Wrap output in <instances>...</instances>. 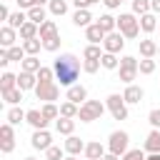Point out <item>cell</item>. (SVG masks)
<instances>
[{
    "label": "cell",
    "mask_w": 160,
    "mask_h": 160,
    "mask_svg": "<svg viewBox=\"0 0 160 160\" xmlns=\"http://www.w3.org/2000/svg\"><path fill=\"white\" fill-rule=\"evenodd\" d=\"M52 70H55V80H60V85L70 88V85H75V80L80 78L82 62H80L72 52H62L60 58L52 60Z\"/></svg>",
    "instance_id": "6da1fadb"
},
{
    "label": "cell",
    "mask_w": 160,
    "mask_h": 160,
    "mask_svg": "<svg viewBox=\"0 0 160 160\" xmlns=\"http://www.w3.org/2000/svg\"><path fill=\"white\" fill-rule=\"evenodd\" d=\"M118 30L122 32L125 40L138 38V35H140V18L132 15V12H120V18H118Z\"/></svg>",
    "instance_id": "7a4b0ae2"
},
{
    "label": "cell",
    "mask_w": 160,
    "mask_h": 160,
    "mask_svg": "<svg viewBox=\"0 0 160 160\" xmlns=\"http://www.w3.org/2000/svg\"><path fill=\"white\" fill-rule=\"evenodd\" d=\"M105 110H108V105H105V102H100V100H88V102H82V105H80L78 120H80V122H92V120H100Z\"/></svg>",
    "instance_id": "3957f363"
},
{
    "label": "cell",
    "mask_w": 160,
    "mask_h": 160,
    "mask_svg": "<svg viewBox=\"0 0 160 160\" xmlns=\"http://www.w3.org/2000/svg\"><path fill=\"white\" fill-rule=\"evenodd\" d=\"M128 145H130V135H128L125 130H115V132H110V138H108V152L122 158V155L130 150Z\"/></svg>",
    "instance_id": "277c9868"
},
{
    "label": "cell",
    "mask_w": 160,
    "mask_h": 160,
    "mask_svg": "<svg viewBox=\"0 0 160 160\" xmlns=\"http://www.w3.org/2000/svg\"><path fill=\"white\" fill-rule=\"evenodd\" d=\"M105 105H108V110H110V115H112L115 120H128V102H125L122 95L110 92V95L105 98Z\"/></svg>",
    "instance_id": "5b68a950"
},
{
    "label": "cell",
    "mask_w": 160,
    "mask_h": 160,
    "mask_svg": "<svg viewBox=\"0 0 160 160\" xmlns=\"http://www.w3.org/2000/svg\"><path fill=\"white\" fill-rule=\"evenodd\" d=\"M35 98L42 100V102H55V100L60 98V88H58L55 82H38V88H35Z\"/></svg>",
    "instance_id": "8992f818"
},
{
    "label": "cell",
    "mask_w": 160,
    "mask_h": 160,
    "mask_svg": "<svg viewBox=\"0 0 160 160\" xmlns=\"http://www.w3.org/2000/svg\"><path fill=\"white\" fill-rule=\"evenodd\" d=\"M122 48H125V38H122V32H120V30H115V32H108V35H105V40H102V50H105V52L118 55Z\"/></svg>",
    "instance_id": "52a82bcc"
},
{
    "label": "cell",
    "mask_w": 160,
    "mask_h": 160,
    "mask_svg": "<svg viewBox=\"0 0 160 160\" xmlns=\"http://www.w3.org/2000/svg\"><path fill=\"white\" fill-rule=\"evenodd\" d=\"M65 100H70V102H75V105L88 102V88H85V85H80V82L70 85V88H68V92H65Z\"/></svg>",
    "instance_id": "ba28073f"
},
{
    "label": "cell",
    "mask_w": 160,
    "mask_h": 160,
    "mask_svg": "<svg viewBox=\"0 0 160 160\" xmlns=\"http://www.w3.org/2000/svg\"><path fill=\"white\" fill-rule=\"evenodd\" d=\"M30 145L35 148V150H48V148H52V135L48 132V130H35L32 132V138H30Z\"/></svg>",
    "instance_id": "9c48e42d"
},
{
    "label": "cell",
    "mask_w": 160,
    "mask_h": 160,
    "mask_svg": "<svg viewBox=\"0 0 160 160\" xmlns=\"http://www.w3.org/2000/svg\"><path fill=\"white\" fill-rule=\"evenodd\" d=\"M122 98H125V102H128V105H140V102H142V98H145V90H142L140 85H135V82H132V85H128V88H125Z\"/></svg>",
    "instance_id": "30bf717a"
},
{
    "label": "cell",
    "mask_w": 160,
    "mask_h": 160,
    "mask_svg": "<svg viewBox=\"0 0 160 160\" xmlns=\"http://www.w3.org/2000/svg\"><path fill=\"white\" fill-rule=\"evenodd\" d=\"M28 125H32V130H48V118L42 115V110H28V118H25Z\"/></svg>",
    "instance_id": "8fae6325"
},
{
    "label": "cell",
    "mask_w": 160,
    "mask_h": 160,
    "mask_svg": "<svg viewBox=\"0 0 160 160\" xmlns=\"http://www.w3.org/2000/svg\"><path fill=\"white\" fill-rule=\"evenodd\" d=\"M108 150H105V145L100 142V140H92V142H88L85 145V160H102V155H105Z\"/></svg>",
    "instance_id": "7c38bea8"
},
{
    "label": "cell",
    "mask_w": 160,
    "mask_h": 160,
    "mask_svg": "<svg viewBox=\"0 0 160 160\" xmlns=\"http://www.w3.org/2000/svg\"><path fill=\"white\" fill-rule=\"evenodd\" d=\"M18 88H20L22 92H25V90H35V88H38V75L20 70V72H18Z\"/></svg>",
    "instance_id": "4fadbf2b"
},
{
    "label": "cell",
    "mask_w": 160,
    "mask_h": 160,
    "mask_svg": "<svg viewBox=\"0 0 160 160\" xmlns=\"http://www.w3.org/2000/svg\"><path fill=\"white\" fill-rule=\"evenodd\" d=\"M85 145H88V142H82L78 135H68V140H65V145H62V148H65V152H68V155H75V158H78L80 152H85Z\"/></svg>",
    "instance_id": "5bb4252c"
},
{
    "label": "cell",
    "mask_w": 160,
    "mask_h": 160,
    "mask_svg": "<svg viewBox=\"0 0 160 160\" xmlns=\"http://www.w3.org/2000/svg\"><path fill=\"white\" fill-rule=\"evenodd\" d=\"M85 38L90 40V45H102V40H105V30H102L98 22H92V25L85 28Z\"/></svg>",
    "instance_id": "9a60e30c"
},
{
    "label": "cell",
    "mask_w": 160,
    "mask_h": 160,
    "mask_svg": "<svg viewBox=\"0 0 160 160\" xmlns=\"http://www.w3.org/2000/svg\"><path fill=\"white\" fill-rule=\"evenodd\" d=\"M18 38H20V35H18V30H15V28H10V25H2V28H0V45H2L5 50H8V48H12Z\"/></svg>",
    "instance_id": "2e32d148"
},
{
    "label": "cell",
    "mask_w": 160,
    "mask_h": 160,
    "mask_svg": "<svg viewBox=\"0 0 160 160\" xmlns=\"http://www.w3.org/2000/svg\"><path fill=\"white\" fill-rule=\"evenodd\" d=\"M142 150H145L148 155H150V152H160V130H150V132H148Z\"/></svg>",
    "instance_id": "e0dca14e"
},
{
    "label": "cell",
    "mask_w": 160,
    "mask_h": 160,
    "mask_svg": "<svg viewBox=\"0 0 160 160\" xmlns=\"http://www.w3.org/2000/svg\"><path fill=\"white\" fill-rule=\"evenodd\" d=\"M95 22H98V25H100V28L105 30V35H108V32H115V30H118V18H112L110 12H102V15H100V18L95 20Z\"/></svg>",
    "instance_id": "ac0fdd59"
},
{
    "label": "cell",
    "mask_w": 160,
    "mask_h": 160,
    "mask_svg": "<svg viewBox=\"0 0 160 160\" xmlns=\"http://www.w3.org/2000/svg\"><path fill=\"white\" fill-rule=\"evenodd\" d=\"M72 25H75V28H88V25H92L90 10H75V12H72Z\"/></svg>",
    "instance_id": "d6986e66"
},
{
    "label": "cell",
    "mask_w": 160,
    "mask_h": 160,
    "mask_svg": "<svg viewBox=\"0 0 160 160\" xmlns=\"http://www.w3.org/2000/svg\"><path fill=\"white\" fill-rule=\"evenodd\" d=\"M18 35L22 38V40H32V38H40V25H35V22H25L20 30H18Z\"/></svg>",
    "instance_id": "ffe728a7"
},
{
    "label": "cell",
    "mask_w": 160,
    "mask_h": 160,
    "mask_svg": "<svg viewBox=\"0 0 160 160\" xmlns=\"http://www.w3.org/2000/svg\"><path fill=\"white\" fill-rule=\"evenodd\" d=\"M138 48H140V55H142V58H155V55H158V42H155V40H150V38L140 40V42H138Z\"/></svg>",
    "instance_id": "44dd1931"
},
{
    "label": "cell",
    "mask_w": 160,
    "mask_h": 160,
    "mask_svg": "<svg viewBox=\"0 0 160 160\" xmlns=\"http://www.w3.org/2000/svg\"><path fill=\"white\" fill-rule=\"evenodd\" d=\"M25 118H28V110H22L20 105H12V108L8 110V122H10V125H20V122H25Z\"/></svg>",
    "instance_id": "7402d4cb"
},
{
    "label": "cell",
    "mask_w": 160,
    "mask_h": 160,
    "mask_svg": "<svg viewBox=\"0 0 160 160\" xmlns=\"http://www.w3.org/2000/svg\"><path fill=\"white\" fill-rule=\"evenodd\" d=\"M55 130H58L60 135H72V130H75V118H58V120H55Z\"/></svg>",
    "instance_id": "603a6c76"
},
{
    "label": "cell",
    "mask_w": 160,
    "mask_h": 160,
    "mask_svg": "<svg viewBox=\"0 0 160 160\" xmlns=\"http://www.w3.org/2000/svg\"><path fill=\"white\" fill-rule=\"evenodd\" d=\"M28 20H30V22H35V25H42V22L48 20V12H45V8H42V5H35V8H30V10H28Z\"/></svg>",
    "instance_id": "cb8c5ba5"
},
{
    "label": "cell",
    "mask_w": 160,
    "mask_h": 160,
    "mask_svg": "<svg viewBox=\"0 0 160 160\" xmlns=\"http://www.w3.org/2000/svg\"><path fill=\"white\" fill-rule=\"evenodd\" d=\"M140 30H142V32L158 30V15H155V12H145V15L140 18Z\"/></svg>",
    "instance_id": "d4e9b609"
},
{
    "label": "cell",
    "mask_w": 160,
    "mask_h": 160,
    "mask_svg": "<svg viewBox=\"0 0 160 160\" xmlns=\"http://www.w3.org/2000/svg\"><path fill=\"white\" fill-rule=\"evenodd\" d=\"M55 35H60L55 20H45V22L40 25V40H50V38H55Z\"/></svg>",
    "instance_id": "484cf974"
},
{
    "label": "cell",
    "mask_w": 160,
    "mask_h": 160,
    "mask_svg": "<svg viewBox=\"0 0 160 160\" xmlns=\"http://www.w3.org/2000/svg\"><path fill=\"white\" fill-rule=\"evenodd\" d=\"M12 88H18V75H12V72H2L0 75V92H8V90H12Z\"/></svg>",
    "instance_id": "4316f807"
},
{
    "label": "cell",
    "mask_w": 160,
    "mask_h": 160,
    "mask_svg": "<svg viewBox=\"0 0 160 160\" xmlns=\"http://www.w3.org/2000/svg\"><path fill=\"white\" fill-rule=\"evenodd\" d=\"M25 22H28V12H22V10H15V12H10V20H8L5 25H10V28L20 30Z\"/></svg>",
    "instance_id": "83f0119b"
},
{
    "label": "cell",
    "mask_w": 160,
    "mask_h": 160,
    "mask_svg": "<svg viewBox=\"0 0 160 160\" xmlns=\"http://www.w3.org/2000/svg\"><path fill=\"white\" fill-rule=\"evenodd\" d=\"M78 112H80V105H75V102H70V100L60 102V118H75V120H78Z\"/></svg>",
    "instance_id": "f1b7e54d"
},
{
    "label": "cell",
    "mask_w": 160,
    "mask_h": 160,
    "mask_svg": "<svg viewBox=\"0 0 160 160\" xmlns=\"http://www.w3.org/2000/svg\"><path fill=\"white\" fill-rule=\"evenodd\" d=\"M20 45H22L25 55H38L40 48H42V40H40V38H32V40H22Z\"/></svg>",
    "instance_id": "f546056e"
},
{
    "label": "cell",
    "mask_w": 160,
    "mask_h": 160,
    "mask_svg": "<svg viewBox=\"0 0 160 160\" xmlns=\"http://www.w3.org/2000/svg\"><path fill=\"white\" fill-rule=\"evenodd\" d=\"M20 65H22L20 70H25V72H35V75H38V70L42 68V65H40V60H38V55H28Z\"/></svg>",
    "instance_id": "4dcf8cb0"
},
{
    "label": "cell",
    "mask_w": 160,
    "mask_h": 160,
    "mask_svg": "<svg viewBox=\"0 0 160 160\" xmlns=\"http://www.w3.org/2000/svg\"><path fill=\"white\" fill-rule=\"evenodd\" d=\"M48 10L55 15V18H62L68 12V0H50L48 2Z\"/></svg>",
    "instance_id": "1f68e13d"
},
{
    "label": "cell",
    "mask_w": 160,
    "mask_h": 160,
    "mask_svg": "<svg viewBox=\"0 0 160 160\" xmlns=\"http://www.w3.org/2000/svg\"><path fill=\"white\" fill-rule=\"evenodd\" d=\"M2 100L12 108V105H20V100H22V90L20 88H12V90H8V92H2Z\"/></svg>",
    "instance_id": "d6a6232c"
},
{
    "label": "cell",
    "mask_w": 160,
    "mask_h": 160,
    "mask_svg": "<svg viewBox=\"0 0 160 160\" xmlns=\"http://www.w3.org/2000/svg\"><path fill=\"white\" fill-rule=\"evenodd\" d=\"M102 55H105V50H102L100 45H88V48L82 50V58H85V60H100Z\"/></svg>",
    "instance_id": "836d02e7"
},
{
    "label": "cell",
    "mask_w": 160,
    "mask_h": 160,
    "mask_svg": "<svg viewBox=\"0 0 160 160\" xmlns=\"http://www.w3.org/2000/svg\"><path fill=\"white\" fill-rule=\"evenodd\" d=\"M100 62H102L105 70H118V68H120V58L112 55V52H105V55L100 58Z\"/></svg>",
    "instance_id": "e575fe53"
},
{
    "label": "cell",
    "mask_w": 160,
    "mask_h": 160,
    "mask_svg": "<svg viewBox=\"0 0 160 160\" xmlns=\"http://www.w3.org/2000/svg\"><path fill=\"white\" fill-rule=\"evenodd\" d=\"M138 72L140 70H132V68H118V75H120V80L125 85H132V80L138 78Z\"/></svg>",
    "instance_id": "d590c367"
},
{
    "label": "cell",
    "mask_w": 160,
    "mask_h": 160,
    "mask_svg": "<svg viewBox=\"0 0 160 160\" xmlns=\"http://www.w3.org/2000/svg\"><path fill=\"white\" fill-rule=\"evenodd\" d=\"M132 2V15L142 18L145 12H150V0H130Z\"/></svg>",
    "instance_id": "8d00e7d4"
},
{
    "label": "cell",
    "mask_w": 160,
    "mask_h": 160,
    "mask_svg": "<svg viewBox=\"0 0 160 160\" xmlns=\"http://www.w3.org/2000/svg\"><path fill=\"white\" fill-rule=\"evenodd\" d=\"M8 58H10V62H12V60H15V62H22L28 55H25L22 45H12V48H8Z\"/></svg>",
    "instance_id": "74e56055"
},
{
    "label": "cell",
    "mask_w": 160,
    "mask_h": 160,
    "mask_svg": "<svg viewBox=\"0 0 160 160\" xmlns=\"http://www.w3.org/2000/svg\"><path fill=\"white\" fill-rule=\"evenodd\" d=\"M40 110H42V115H45L48 120H58V118H60V108H58L55 102H45Z\"/></svg>",
    "instance_id": "f35d334b"
},
{
    "label": "cell",
    "mask_w": 160,
    "mask_h": 160,
    "mask_svg": "<svg viewBox=\"0 0 160 160\" xmlns=\"http://www.w3.org/2000/svg\"><path fill=\"white\" fill-rule=\"evenodd\" d=\"M38 82H55V70L42 65V68L38 70Z\"/></svg>",
    "instance_id": "ab89813d"
},
{
    "label": "cell",
    "mask_w": 160,
    "mask_h": 160,
    "mask_svg": "<svg viewBox=\"0 0 160 160\" xmlns=\"http://www.w3.org/2000/svg\"><path fill=\"white\" fill-rule=\"evenodd\" d=\"M45 158H48V160H65V148L52 145V148H48V150H45Z\"/></svg>",
    "instance_id": "60d3db41"
},
{
    "label": "cell",
    "mask_w": 160,
    "mask_h": 160,
    "mask_svg": "<svg viewBox=\"0 0 160 160\" xmlns=\"http://www.w3.org/2000/svg\"><path fill=\"white\" fill-rule=\"evenodd\" d=\"M155 68H158V65H155L152 58H142V60H140V72H142V75H152Z\"/></svg>",
    "instance_id": "b9f144b4"
},
{
    "label": "cell",
    "mask_w": 160,
    "mask_h": 160,
    "mask_svg": "<svg viewBox=\"0 0 160 160\" xmlns=\"http://www.w3.org/2000/svg\"><path fill=\"white\" fill-rule=\"evenodd\" d=\"M120 160H148V155H145V150H140V148H132V150H128Z\"/></svg>",
    "instance_id": "7bdbcfd3"
},
{
    "label": "cell",
    "mask_w": 160,
    "mask_h": 160,
    "mask_svg": "<svg viewBox=\"0 0 160 160\" xmlns=\"http://www.w3.org/2000/svg\"><path fill=\"white\" fill-rule=\"evenodd\" d=\"M42 50L58 52V50H60V35H55V38H50V40H42Z\"/></svg>",
    "instance_id": "ee69618b"
},
{
    "label": "cell",
    "mask_w": 160,
    "mask_h": 160,
    "mask_svg": "<svg viewBox=\"0 0 160 160\" xmlns=\"http://www.w3.org/2000/svg\"><path fill=\"white\" fill-rule=\"evenodd\" d=\"M100 68H102V62H100V60H82V72H88V75L98 72Z\"/></svg>",
    "instance_id": "f6af8a7d"
},
{
    "label": "cell",
    "mask_w": 160,
    "mask_h": 160,
    "mask_svg": "<svg viewBox=\"0 0 160 160\" xmlns=\"http://www.w3.org/2000/svg\"><path fill=\"white\" fill-rule=\"evenodd\" d=\"M0 140H15V130L10 122H2L0 125Z\"/></svg>",
    "instance_id": "bcb514c9"
},
{
    "label": "cell",
    "mask_w": 160,
    "mask_h": 160,
    "mask_svg": "<svg viewBox=\"0 0 160 160\" xmlns=\"http://www.w3.org/2000/svg\"><path fill=\"white\" fill-rule=\"evenodd\" d=\"M148 122L152 125V130H160V110L155 108V110H150V115H148Z\"/></svg>",
    "instance_id": "7dc6e473"
},
{
    "label": "cell",
    "mask_w": 160,
    "mask_h": 160,
    "mask_svg": "<svg viewBox=\"0 0 160 160\" xmlns=\"http://www.w3.org/2000/svg\"><path fill=\"white\" fill-rule=\"evenodd\" d=\"M0 150L8 155V152H12L15 150V140H0Z\"/></svg>",
    "instance_id": "c3c4849f"
},
{
    "label": "cell",
    "mask_w": 160,
    "mask_h": 160,
    "mask_svg": "<svg viewBox=\"0 0 160 160\" xmlns=\"http://www.w3.org/2000/svg\"><path fill=\"white\" fill-rule=\"evenodd\" d=\"M72 5H75V10H90L92 0H72Z\"/></svg>",
    "instance_id": "681fc988"
},
{
    "label": "cell",
    "mask_w": 160,
    "mask_h": 160,
    "mask_svg": "<svg viewBox=\"0 0 160 160\" xmlns=\"http://www.w3.org/2000/svg\"><path fill=\"white\" fill-rule=\"evenodd\" d=\"M15 2H18V8H20V10H25V12H28L30 8H35V5H32V0H15Z\"/></svg>",
    "instance_id": "f907efd6"
},
{
    "label": "cell",
    "mask_w": 160,
    "mask_h": 160,
    "mask_svg": "<svg viewBox=\"0 0 160 160\" xmlns=\"http://www.w3.org/2000/svg\"><path fill=\"white\" fill-rule=\"evenodd\" d=\"M0 20H5V22H8V20H10V10H8V8H5V2H2V5H0Z\"/></svg>",
    "instance_id": "816d5d0a"
},
{
    "label": "cell",
    "mask_w": 160,
    "mask_h": 160,
    "mask_svg": "<svg viewBox=\"0 0 160 160\" xmlns=\"http://www.w3.org/2000/svg\"><path fill=\"white\" fill-rule=\"evenodd\" d=\"M8 62H10V58H8V50L2 48V50H0V65H2V68H8Z\"/></svg>",
    "instance_id": "f5cc1de1"
},
{
    "label": "cell",
    "mask_w": 160,
    "mask_h": 160,
    "mask_svg": "<svg viewBox=\"0 0 160 160\" xmlns=\"http://www.w3.org/2000/svg\"><path fill=\"white\" fill-rule=\"evenodd\" d=\"M102 5L108 10H115V8H120V0H102Z\"/></svg>",
    "instance_id": "db71d44e"
},
{
    "label": "cell",
    "mask_w": 160,
    "mask_h": 160,
    "mask_svg": "<svg viewBox=\"0 0 160 160\" xmlns=\"http://www.w3.org/2000/svg\"><path fill=\"white\" fill-rule=\"evenodd\" d=\"M150 12L160 15V0H150Z\"/></svg>",
    "instance_id": "11a10c76"
},
{
    "label": "cell",
    "mask_w": 160,
    "mask_h": 160,
    "mask_svg": "<svg viewBox=\"0 0 160 160\" xmlns=\"http://www.w3.org/2000/svg\"><path fill=\"white\" fill-rule=\"evenodd\" d=\"M102 160H120V158H118V155H112V152H105V155H102Z\"/></svg>",
    "instance_id": "9f6ffc18"
},
{
    "label": "cell",
    "mask_w": 160,
    "mask_h": 160,
    "mask_svg": "<svg viewBox=\"0 0 160 160\" xmlns=\"http://www.w3.org/2000/svg\"><path fill=\"white\" fill-rule=\"evenodd\" d=\"M148 160H160V152H150V155H148Z\"/></svg>",
    "instance_id": "6f0895ef"
},
{
    "label": "cell",
    "mask_w": 160,
    "mask_h": 160,
    "mask_svg": "<svg viewBox=\"0 0 160 160\" xmlns=\"http://www.w3.org/2000/svg\"><path fill=\"white\" fill-rule=\"evenodd\" d=\"M45 2H50V0H32V5H45Z\"/></svg>",
    "instance_id": "680465c9"
},
{
    "label": "cell",
    "mask_w": 160,
    "mask_h": 160,
    "mask_svg": "<svg viewBox=\"0 0 160 160\" xmlns=\"http://www.w3.org/2000/svg\"><path fill=\"white\" fill-rule=\"evenodd\" d=\"M65 160H78V158L75 155H65Z\"/></svg>",
    "instance_id": "91938a15"
},
{
    "label": "cell",
    "mask_w": 160,
    "mask_h": 160,
    "mask_svg": "<svg viewBox=\"0 0 160 160\" xmlns=\"http://www.w3.org/2000/svg\"><path fill=\"white\" fill-rule=\"evenodd\" d=\"M25 160H38V158H32V155H30V158H25Z\"/></svg>",
    "instance_id": "94428289"
},
{
    "label": "cell",
    "mask_w": 160,
    "mask_h": 160,
    "mask_svg": "<svg viewBox=\"0 0 160 160\" xmlns=\"http://www.w3.org/2000/svg\"><path fill=\"white\" fill-rule=\"evenodd\" d=\"M158 55H160V45H158Z\"/></svg>",
    "instance_id": "6125c7cd"
},
{
    "label": "cell",
    "mask_w": 160,
    "mask_h": 160,
    "mask_svg": "<svg viewBox=\"0 0 160 160\" xmlns=\"http://www.w3.org/2000/svg\"><path fill=\"white\" fill-rule=\"evenodd\" d=\"M0 2H5V0H0Z\"/></svg>",
    "instance_id": "be15d7a7"
},
{
    "label": "cell",
    "mask_w": 160,
    "mask_h": 160,
    "mask_svg": "<svg viewBox=\"0 0 160 160\" xmlns=\"http://www.w3.org/2000/svg\"><path fill=\"white\" fill-rule=\"evenodd\" d=\"M120 2H125V0H120Z\"/></svg>",
    "instance_id": "e7e4bbea"
},
{
    "label": "cell",
    "mask_w": 160,
    "mask_h": 160,
    "mask_svg": "<svg viewBox=\"0 0 160 160\" xmlns=\"http://www.w3.org/2000/svg\"><path fill=\"white\" fill-rule=\"evenodd\" d=\"M158 28H160V25H158Z\"/></svg>",
    "instance_id": "03108f58"
}]
</instances>
